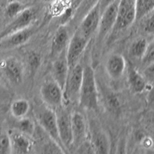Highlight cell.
Here are the masks:
<instances>
[{
	"label": "cell",
	"instance_id": "obj_1",
	"mask_svg": "<svg viewBox=\"0 0 154 154\" xmlns=\"http://www.w3.org/2000/svg\"><path fill=\"white\" fill-rule=\"evenodd\" d=\"M79 104L82 109L96 111L98 109V91L96 75L91 66L83 67V75L79 96Z\"/></svg>",
	"mask_w": 154,
	"mask_h": 154
},
{
	"label": "cell",
	"instance_id": "obj_2",
	"mask_svg": "<svg viewBox=\"0 0 154 154\" xmlns=\"http://www.w3.org/2000/svg\"><path fill=\"white\" fill-rule=\"evenodd\" d=\"M34 116L37 123L42 128V130L46 132L56 143L63 146L58 131L57 116L56 111L44 103L43 105L35 107L34 109Z\"/></svg>",
	"mask_w": 154,
	"mask_h": 154
},
{
	"label": "cell",
	"instance_id": "obj_3",
	"mask_svg": "<svg viewBox=\"0 0 154 154\" xmlns=\"http://www.w3.org/2000/svg\"><path fill=\"white\" fill-rule=\"evenodd\" d=\"M83 67L77 63L69 69V73L63 88V100L66 103L79 101V92L82 82Z\"/></svg>",
	"mask_w": 154,
	"mask_h": 154
},
{
	"label": "cell",
	"instance_id": "obj_4",
	"mask_svg": "<svg viewBox=\"0 0 154 154\" xmlns=\"http://www.w3.org/2000/svg\"><path fill=\"white\" fill-rule=\"evenodd\" d=\"M119 3V0H115L102 12L100 25L96 32V44L98 46L103 43L108 35L112 33L117 18Z\"/></svg>",
	"mask_w": 154,
	"mask_h": 154
},
{
	"label": "cell",
	"instance_id": "obj_5",
	"mask_svg": "<svg viewBox=\"0 0 154 154\" xmlns=\"http://www.w3.org/2000/svg\"><path fill=\"white\" fill-rule=\"evenodd\" d=\"M40 94L43 103L54 110L63 106V89L53 79L44 82Z\"/></svg>",
	"mask_w": 154,
	"mask_h": 154
},
{
	"label": "cell",
	"instance_id": "obj_6",
	"mask_svg": "<svg viewBox=\"0 0 154 154\" xmlns=\"http://www.w3.org/2000/svg\"><path fill=\"white\" fill-rule=\"evenodd\" d=\"M36 9L26 7L0 32V40L10 34L30 26L36 17Z\"/></svg>",
	"mask_w": 154,
	"mask_h": 154
},
{
	"label": "cell",
	"instance_id": "obj_7",
	"mask_svg": "<svg viewBox=\"0 0 154 154\" xmlns=\"http://www.w3.org/2000/svg\"><path fill=\"white\" fill-rule=\"evenodd\" d=\"M90 40L91 39L82 35L79 30H75L72 36L70 38L66 52L69 68H72L79 63V59L84 53Z\"/></svg>",
	"mask_w": 154,
	"mask_h": 154
},
{
	"label": "cell",
	"instance_id": "obj_8",
	"mask_svg": "<svg viewBox=\"0 0 154 154\" xmlns=\"http://www.w3.org/2000/svg\"><path fill=\"white\" fill-rule=\"evenodd\" d=\"M136 0H119L117 18L112 33L124 30L136 21Z\"/></svg>",
	"mask_w": 154,
	"mask_h": 154
},
{
	"label": "cell",
	"instance_id": "obj_9",
	"mask_svg": "<svg viewBox=\"0 0 154 154\" xmlns=\"http://www.w3.org/2000/svg\"><path fill=\"white\" fill-rule=\"evenodd\" d=\"M57 125L59 136L63 148L66 152L72 147V126H71V113L66 110L63 106L56 109Z\"/></svg>",
	"mask_w": 154,
	"mask_h": 154
},
{
	"label": "cell",
	"instance_id": "obj_10",
	"mask_svg": "<svg viewBox=\"0 0 154 154\" xmlns=\"http://www.w3.org/2000/svg\"><path fill=\"white\" fill-rule=\"evenodd\" d=\"M0 70L4 76L12 84L22 83L24 77V66L15 56H9L0 61Z\"/></svg>",
	"mask_w": 154,
	"mask_h": 154
},
{
	"label": "cell",
	"instance_id": "obj_11",
	"mask_svg": "<svg viewBox=\"0 0 154 154\" xmlns=\"http://www.w3.org/2000/svg\"><path fill=\"white\" fill-rule=\"evenodd\" d=\"M71 126L72 137V148L76 149L86 140H88V123L85 116L81 112H73L71 113Z\"/></svg>",
	"mask_w": 154,
	"mask_h": 154
},
{
	"label": "cell",
	"instance_id": "obj_12",
	"mask_svg": "<svg viewBox=\"0 0 154 154\" xmlns=\"http://www.w3.org/2000/svg\"><path fill=\"white\" fill-rule=\"evenodd\" d=\"M102 12L99 4L97 3L94 7L88 12L87 14L82 18L79 23L77 29L81 33L89 39H92L93 35L96 34L100 25V18Z\"/></svg>",
	"mask_w": 154,
	"mask_h": 154
},
{
	"label": "cell",
	"instance_id": "obj_13",
	"mask_svg": "<svg viewBox=\"0 0 154 154\" xmlns=\"http://www.w3.org/2000/svg\"><path fill=\"white\" fill-rule=\"evenodd\" d=\"M36 31L32 26L13 32L0 40V49L2 50L12 49L26 43Z\"/></svg>",
	"mask_w": 154,
	"mask_h": 154
},
{
	"label": "cell",
	"instance_id": "obj_14",
	"mask_svg": "<svg viewBox=\"0 0 154 154\" xmlns=\"http://www.w3.org/2000/svg\"><path fill=\"white\" fill-rule=\"evenodd\" d=\"M89 126L88 139L91 143L95 153H108L110 149V142L108 135L96 123Z\"/></svg>",
	"mask_w": 154,
	"mask_h": 154
},
{
	"label": "cell",
	"instance_id": "obj_15",
	"mask_svg": "<svg viewBox=\"0 0 154 154\" xmlns=\"http://www.w3.org/2000/svg\"><path fill=\"white\" fill-rule=\"evenodd\" d=\"M10 137L11 153L26 154L34 149V141L32 137L16 130L9 133Z\"/></svg>",
	"mask_w": 154,
	"mask_h": 154
},
{
	"label": "cell",
	"instance_id": "obj_16",
	"mask_svg": "<svg viewBox=\"0 0 154 154\" xmlns=\"http://www.w3.org/2000/svg\"><path fill=\"white\" fill-rule=\"evenodd\" d=\"M70 40L69 32L65 24L61 25L55 32L51 42L50 56L53 59L66 50Z\"/></svg>",
	"mask_w": 154,
	"mask_h": 154
},
{
	"label": "cell",
	"instance_id": "obj_17",
	"mask_svg": "<svg viewBox=\"0 0 154 154\" xmlns=\"http://www.w3.org/2000/svg\"><path fill=\"white\" fill-rule=\"evenodd\" d=\"M66 52V50L55 58L52 65V77L63 89L65 86L69 69Z\"/></svg>",
	"mask_w": 154,
	"mask_h": 154
},
{
	"label": "cell",
	"instance_id": "obj_18",
	"mask_svg": "<svg viewBox=\"0 0 154 154\" xmlns=\"http://www.w3.org/2000/svg\"><path fill=\"white\" fill-rule=\"evenodd\" d=\"M105 69L111 79L114 80L119 79L126 71V60L122 55L118 53L110 55L106 62Z\"/></svg>",
	"mask_w": 154,
	"mask_h": 154
},
{
	"label": "cell",
	"instance_id": "obj_19",
	"mask_svg": "<svg viewBox=\"0 0 154 154\" xmlns=\"http://www.w3.org/2000/svg\"><path fill=\"white\" fill-rule=\"evenodd\" d=\"M127 74L128 84L132 91L135 93L143 92L146 87V82L137 69H136L133 66L130 65L128 66Z\"/></svg>",
	"mask_w": 154,
	"mask_h": 154
},
{
	"label": "cell",
	"instance_id": "obj_20",
	"mask_svg": "<svg viewBox=\"0 0 154 154\" xmlns=\"http://www.w3.org/2000/svg\"><path fill=\"white\" fill-rule=\"evenodd\" d=\"M30 109V103L25 99H18L11 103L10 112L12 116L16 119L26 117Z\"/></svg>",
	"mask_w": 154,
	"mask_h": 154
},
{
	"label": "cell",
	"instance_id": "obj_21",
	"mask_svg": "<svg viewBox=\"0 0 154 154\" xmlns=\"http://www.w3.org/2000/svg\"><path fill=\"white\" fill-rule=\"evenodd\" d=\"M98 2L99 0H81L78 5V7L76 8V10L74 12L72 19L79 23L82 18L98 3Z\"/></svg>",
	"mask_w": 154,
	"mask_h": 154
},
{
	"label": "cell",
	"instance_id": "obj_22",
	"mask_svg": "<svg viewBox=\"0 0 154 154\" xmlns=\"http://www.w3.org/2000/svg\"><path fill=\"white\" fill-rule=\"evenodd\" d=\"M148 42L146 39L144 38H137L133 43L130 47V54L133 57L137 58L141 60L143 56H144L146 53V50L148 46Z\"/></svg>",
	"mask_w": 154,
	"mask_h": 154
},
{
	"label": "cell",
	"instance_id": "obj_23",
	"mask_svg": "<svg viewBox=\"0 0 154 154\" xmlns=\"http://www.w3.org/2000/svg\"><path fill=\"white\" fill-rule=\"evenodd\" d=\"M136 20H140L154 9V0H136Z\"/></svg>",
	"mask_w": 154,
	"mask_h": 154
},
{
	"label": "cell",
	"instance_id": "obj_24",
	"mask_svg": "<svg viewBox=\"0 0 154 154\" xmlns=\"http://www.w3.org/2000/svg\"><path fill=\"white\" fill-rule=\"evenodd\" d=\"M17 120L18 123L16 124V130L24 134L28 135L29 137H33L35 129H36V126L33 121L31 119L26 118V116L17 119Z\"/></svg>",
	"mask_w": 154,
	"mask_h": 154
},
{
	"label": "cell",
	"instance_id": "obj_25",
	"mask_svg": "<svg viewBox=\"0 0 154 154\" xmlns=\"http://www.w3.org/2000/svg\"><path fill=\"white\" fill-rule=\"evenodd\" d=\"M25 6L22 2L19 1H12L9 2L7 5L5 6V17L9 19H13L16 16L20 13L23 9H25Z\"/></svg>",
	"mask_w": 154,
	"mask_h": 154
},
{
	"label": "cell",
	"instance_id": "obj_26",
	"mask_svg": "<svg viewBox=\"0 0 154 154\" xmlns=\"http://www.w3.org/2000/svg\"><path fill=\"white\" fill-rule=\"evenodd\" d=\"M70 4H72V0H55L52 2L51 13L53 16L63 15L64 12L71 6Z\"/></svg>",
	"mask_w": 154,
	"mask_h": 154
},
{
	"label": "cell",
	"instance_id": "obj_27",
	"mask_svg": "<svg viewBox=\"0 0 154 154\" xmlns=\"http://www.w3.org/2000/svg\"><path fill=\"white\" fill-rule=\"evenodd\" d=\"M142 22V28L147 34L154 33V9L148 12L140 19Z\"/></svg>",
	"mask_w": 154,
	"mask_h": 154
},
{
	"label": "cell",
	"instance_id": "obj_28",
	"mask_svg": "<svg viewBox=\"0 0 154 154\" xmlns=\"http://www.w3.org/2000/svg\"><path fill=\"white\" fill-rule=\"evenodd\" d=\"M11 153L10 137L9 133L0 130V154Z\"/></svg>",
	"mask_w": 154,
	"mask_h": 154
},
{
	"label": "cell",
	"instance_id": "obj_29",
	"mask_svg": "<svg viewBox=\"0 0 154 154\" xmlns=\"http://www.w3.org/2000/svg\"><path fill=\"white\" fill-rule=\"evenodd\" d=\"M142 60L143 65L144 66H149L154 63V41L148 44L146 53L143 58Z\"/></svg>",
	"mask_w": 154,
	"mask_h": 154
},
{
	"label": "cell",
	"instance_id": "obj_30",
	"mask_svg": "<svg viewBox=\"0 0 154 154\" xmlns=\"http://www.w3.org/2000/svg\"><path fill=\"white\" fill-rule=\"evenodd\" d=\"M29 66L32 71L35 72L41 63V56L36 52H31L28 56Z\"/></svg>",
	"mask_w": 154,
	"mask_h": 154
},
{
	"label": "cell",
	"instance_id": "obj_31",
	"mask_svg": "<svg viewBox=\"0 0 154 154\" xmlns=\"http://www.w3.org/2000/svg\"><path fill=\"white\" fill-rule=\"evenodd\" d=\"M106 105L111 112H116L119 111V102L118 99L113 95H109L106 98Z\"/></svg>",
	"mask_w": 154,
	"mask_h": 154
},
{
	"label": "cell",
	"instance_id": "obj_32",
	"mask_svg": "<svg viewBox=\"0 0 154 154\" xmlns=\"http://www.w3.org/2000/svg\"><path fill=\"white\" fill-rule=\"evenodd\" d=\"M115 0H99L98 4L100 5V11L101 12H103L106 9V8L109 5H110L112 2H114Z\"/></svg>",
	"mask_w": 154,
	"mask_h": 154
},
{
	"label": "cell",
	"instance_id": "obj_33",
	"mask_svg": "<svg viewBox=\"0 0 154 154\" xmlns=\"http://www.w3.org/2000/svg\"><path fill=\"white\" fill-rule=\"evenodd\" d=\"M5 93H6V90H5V86L2 84V82L0 81V98L5 96Z\"/></svg>",
	"mask_w": 154,
	"mask_h": 154
},
{
	"label": "cell",
	"instance_id": "obj_34",
	"mask_svg": "<svg viewBox=\"0 0 154 154\" xmlns=\"http://www.w3.org/2000/svg\"><path fill=\"white\" fill-rule=\"evenodd\" d=\"M43 2H54L55 0H42Z\"/></svg>",
	"mask_w": 154,
	"mask_h": 154
},
{
	"label": "cell",
	"instance_id": "obj_35",
	"mask_svg": "<svg viewBox=\"0 0 154 154\" xmlns=\"http://www.w3.org/2000/svg\"><path fill=\"white\" fill-rule=\"evenodd\" d=\"M152 123L154 126V113L152 115Z\"/></svg>",
	"mask_w": 154,
	"mask_h": 154
},
{
	"label": "cell",
	"instance_id": "obj_36",
	"mask_svg": "<svg viewBox=\"0 0 154 154\" xmlns=\"http://www.w3.org/2000/svg\"><path fill=\"white\" fill-rule=\"evenodd\" d=\"M73 1H74V2H76L77 0H73Z\"/></svg>",
	"mask_w": 154,
	"mask_h": 154
}]
</instances>
